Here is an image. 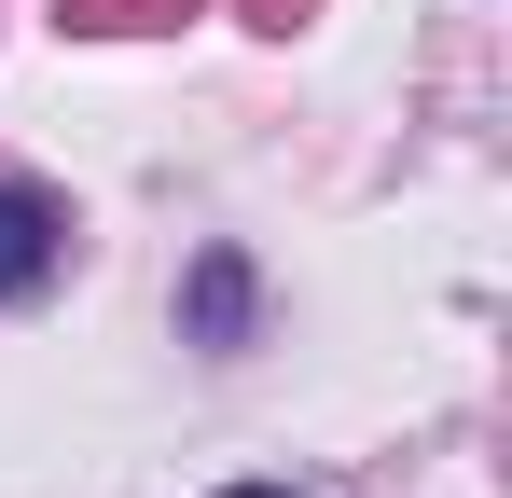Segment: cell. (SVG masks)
<instances>
[{
  "label": "cell",
  "instance_id": "obj_1",
  "mask_svg": "<svg viewBox=\"0 0 512 498\" xmlns=\"http://www.w3.org/2000/svg\"><path fill=\"white\" fill-rule=\"evenodd\" d=\"M56 263H70V208L42 180H0V305H28Z\"/></svg>",
  "mask_w": 512,
  "mask_h": 498
},
{
  "label": "cell",
  "instance_id": "obj_2",
  "mask_svg": "<svg viewBox=\"0 0 512 498\" xmlns=\"http://www.w3.org/2000/svg\"><path fill=\"white\" fill-rule=\"evenodd\" d=\"M194 332H208V346H236V332H250V263H236V249H208V263H194Z\"/></svg>",
  "mask_w": 512,
  "mask_h": 498
},
{
  "label": "cell",
  "instance_id": "obj_3",
  "mask_svg": "<svg viewBox=\"0 0 512 498\" xmlns=\"http://www.w3.org/2000/svg\"><path fill=\"white\" fill-rule=\"evenodd\" d=\"M222 498H291V485H222Z\"/></svg>",
  "mask_w": 512,
  "mask_h": 498
}]
</instances>
